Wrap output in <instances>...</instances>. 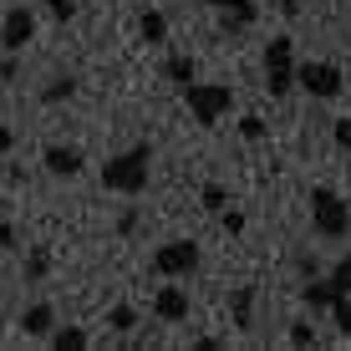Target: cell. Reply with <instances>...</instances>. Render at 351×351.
<instances>
[{
	"label": "cell",
	"instance_id": "1",
	"mask_svg": "<svg viewBox=\"0 0 351 351\" xmlns=\"http://www.w3.org/2000/svg\"><path fill=\"white\" fill-rule=\"evenodd\" d=\"M148 178H153V148L148 143H132L128 153H117V158H107L102 163V189L107 193H143L148 189Z\"/></svg>",
	"mask_w": 351,
	"mask_h": 351
},
{
	"label": "cell",
	"instance_id": "2",
	"mask_svg": "<svg viewBox=\"0 0 351 351\" xmlns=\"http://www.w3.org/2000/svg\"><path fill=\"white\" fill-rule=\"evenodd\" d=\"M311 229H316L321 239H346L351 234V204L336 189L316 184L311 189Z\"/></svg>",
	"mask_w": 351,
	"mask_h": 351
},
{
	"label": "cell",
	"instance_id": "3",
	"mask_svg": "<svg viewBox=\"0 0 351 351\" xmlns=\"http://www.w3.org/2000/svg\"><path fill=\"white\" fill-rule=\"evenodd\" d=\"M184 102H189V112H193L199 128H214L229 107H234V87H224V82H189Z\"/></svg>",
	"mask_w": 351,
	"mask_h": 351
},
{
	"label": "cell",
	"instance_id": "4",
	"mask_svg": "<svg viewBox=\"0 0 351 351\" xmlns=\"http://www.w3.org/2000/svg\"><path fill=\"white\" fill-rule=\"evenodd\" d=\"M193 270H199V245L193 239H168V245L153 250V275H163V280H189Z\"/></svg>",
	"mask_w": 351,
	"mask_h": 351
},
{
	"label": "cell",
	"instance_id": "5",
	"mask_svg": "<svg viewBox=\"0 0 351 351\" xmlns=\"http://www.w3.org/2000/svg\"><path fill=\"white\" fill-rule=\"evenodd\" d=\"M295 87H306L316 102H336L346 82H341V66L336 62H300L295 66Z\"/></svg>",
	"mask_w": 351,
	"mask_h": 351
},
{
	"label": "cell",
	"instance_id": "6",
	"mask_svg": "<svg viewBox=\"0 0 351 351\" xmlns=\"http://www.w3.org/2000/svg\"><path fill=\"white\" fill-rule=\"evenodd\" d=\"M36 36V16L26 5H10L0 16V51H26V41Z\"/></svg>",
	"mask_w": 351,
	"mask_h": 351
},
{
	"label": "cell",
	"instance_id": "7",
	"mask_svg": "<svg viewBox=\"0 0 351 351\" xmlns=\"http://www.w3.org/2000/svg\"><path fill=\"white\" fill-rule=\"evenodd\" d=\"M153 316H158L163 326L189 321V290L184 285H158V295H153Z\"/></svg>",
	"mask_w": 351,
	"mask_h": 351
},
{
	"label": "cell",
	"instance_id": "8",
	"mask_svg": "<svg viewBox=\"0 0 351 351\" xmlns=\"http://www.w3.org/2000/svg\"><path fill=\"white\" fill-rule=\"evenodd\" d=\"M41 163H46V173H51V178H77V173H82V148H66V143H46Z\"/></svg>",
	"mask_w": 351,
	"mask_h": 351
},
{
	"label": "cell",
	"instance_id": "9",
	"mask_svg": "<svg viewBox=\"0 0 351 351\" xmlns=\"http://www.w3.org/2000/svg\"><path fill=\"white\" fill-rule=\"evenodd\" d=\"M204 5L219 10L229 31H250V26L260 21V5H255V0H204Z\"/></svg>",
	"mask_w": 351,
	"mask_h": 351
},
{
	"label": "cell",
	"instance_id": "10",
	"mask_svg": "<svg viewBox=\"0 0 351 351\" xmlns=\"http://www.w3.org/2000/svg\"><path fill=\"white\" fill-rule=\"evenodd\" d=\"M21 326H26V336H51V326H56V306H51V300H36V306H26Z\"/></svg>",
	"mask_w": 351,
	"mask_h": 351
},
{
	"label": "cell",
	"instance_id": "11",
	"mask_svg": "<svg viewBox=\"0 0 351 351\" xmlns=\"http://www.w3.org/2000/svg\"><path fill=\"white\" fill-rule=\"evenodd\" d=\"M265 92H270V97H290V92H295V62L265 66Z\"/></svg>",
	"mask_w": 351,
	"mask_h": 351
},
{
	"label": "cell",
	"instance_id": "12",
	"mask_svg": "<svg viewBox=\"0 0 351 351\" xmlns=\"http://www.w3.org/2000/svg\"><path fill=\"white\" fill-rule=\"evenodd\" d=\"M138 36L148 46H163L168 41V16H163V10H143V16H138Z\"/></svg>",
	"mask_w": 351,
	"mask_h": 351
},
{
	"label": "cell",
	"instance_id": "13",
	"mask_svg": "<svg viewBox=\"0 0 351 351\" xmlns=\"http://www.w3.org/2000/svg\"><path fill=\"white\" fill-rule=\"evenodd\" d=\"M163 77L184 92L189 82H199V66H193V56H168V62H163Z\"/></svg>",
	"mask_w": 351,
	"mask_h": 351
},
{
	"label": "cell",
	"instance_id": "14",
	"mask_svg": "<svg viewBox=\"0 0 351 351\" xmlns=\"http://www.w3.org/2000/svg\"><path fill=\"white\" fill-rule=\"evenodd\" d=\"M336 295H341V290H336L331 280H316V285L300 290V300L311 306V316H316V311H331V300H336Z\"/></svg>",
	"mask_w": 351,
	"mask_h": 351
},
{
	"label": "cell",
	"instance_id": "15",
	"mask_svg": "<svg viewBox=\"0 0 351 351\" xmlns=\"http://www.w3.org/2000/svg\"><path fill=\"white\" fill-rule=\"evenodd\" d=\"M92 336L82 331V326H51V346L56 351H87Z\"/></svg>",
	"mask_w": 351,
	"mask_h": 351
},
{
	"label": "cell",
	"instance_id": "16",
	"mask_svg": "<svg viewBox=\"0 0 351 351\" xmlns=\"http://www.w3.org/2000/svg\"><path fill=\"white\" fill-rule=\"evenodd\" d=\"M71 92H77V77H51L41 87V102L46 107H56V102H71Z\"/></svg>",
	"mask_w": 351,
	"mask_h": 351
},
{
	"label": "cell",
	"instance_id": "17",
	"mask_svg": "<svg viewBox=\"0 0 351 351\" xmlns=\"http://www.w3.org/2000/svg\"><path fill=\"white\" fill-rule=\"evenodd\" d=\"M107 326H112L117 336H128L132 326H138V306H128V300H117V306L107 311Z\"/></svg>",
	"mask_w": 351,
	"mask_h": 351
},
{
	"label": "cell",
	"instance_id": "18",
	"mask_svg": "<svg viewBox=\"0 0 351 351\" xmlns=\"http://www.w3.org/2000/svg\"><path fill=\"white\" fill-rule=\"evenodd\" d=\"M199 204H204L209 214H219V209H229V189H224V184H204V189H199Z\"/></svg>",
	"mask_w": 351,
	"mask_h": 351
},
{
	"label": "cell",
	"instance_id": "19",
	"mask_svg": "<svg viewBox=\"0 0 351 351\" xmlns=\"http://www.w3.org/2000/svg\"><path fill=\"white\" fill-rule=\"evenodd\" d=\"M46 275H51V255H46V250H31L26 255V280H46Z\"/></svg>",
	"mask_w": 351,
	"mask_h": 351
},
{
	"label": "cell",
	"instance_id": "20",
	"mask_svg": "<svg viewBox=\"0 0 351 351\" xmlns=\"http://www.w3.org/2000/svg\"><path fill=\"white\" fill-rule=\"evenodd\" d=\"M331 321H336V331L351 336V295H336L331 300Z\"/></svg>",
	"mask_w": 351,
	"mask_h": 351
},
{
	"label": "cell",
	"instance_id": "21",
	"mask_svg": "<svg viewBox=\"0 0 351 351\" xmlns=\"http://www.w3.org/2000/svg\"><path fill=\"white\" fill-rule=\"evenodd\" d=\"M326 280H331L336 290H341V295H351V255H341L331 265V275H326Z\"/></svg>",
	"mask_w": 351,
	"mask_h": 351
},
{
	"label": "cell",
	"instance_id": "22",
	"mask_svg": "<svg viewBox=\"0 0 351 351\" xmlns=\"http://www.w3.org/2000/svg\"><path fill=\"white\" fill-rule=\"evenodd\" d=\"M239 138H245V143H260V138H265V117H260V112H245V117H239Z\"/></svg>",
	"mask_w": 351,
	"mask_h": 351
},
{
	"label": "cell",
	"instance_id": "23",
	"mask_svg": "<svg viewBox=\"0 0 351 351\" xmlns=\"http://www.w3.org/2000/svg\"><path fill=\"white\" fill-rule=\"evenodd\" d=\"M290 346H316V326H311V321H290Z\"/></svg>",
	"mask_w": 351,
	"mask_h": 351
},
{
	"label": "cell",
	"instance_id": "24",
	"mask_svg": "<svg viewBox=\"0 0 351 351\" xmlns=\"http://www.w3.org/2000/svg\"><path fill=\"white\" fill-rule=\"evenodd\" d=\"M250 306H255V290L239 285V290H234V321H239V326H250Z\"/></svg>",
	"mask_w": 351,
	"mask_h": 351
},
{
	"label": "cell",
	"instance_id": "25",
	"mask_svg": "<svg viewBox=\"0 0 351 351\" xmlns=\"http://www.w3.org/2000/svg\"><path fill=\"white\" fill-rule=\"evenodd\" d=\"M219 224H224V234H245V214L239 209H219Z\"/></svg>",
	"mask_w": 351,
	"mask_h": 351
},
{
	"label": "cell",
	"instance_id": "26",
	"mask_svg": "<svg viewBox=\"0 0 351 351\" xmlns=\"http://www.w3.org/2000/svg\"><path fill=\"white\" fill-rule=\"evenodd\" d=\"M46 10H51L56 21H71L77 16V0H46Z\"/></svg>",
	"mask_w": 351,
	"mask_h": 351
},
{
	"label": "cell",
	"instance_id": "27",
	"mask_svg": "<svg viewBox=\"0 0 351 351\" xmlns=\"http://www.w3.org/2000/svg\"><path fill=\"white\" fill-rule=\"evenodd\" d=\"M331 138H336V148H346V153H351V117H341V123L331 128Z\"/></svg>",
	"mask_w": 351,
	"mask_h": 351
},
{
	"label": "cell",
	"instance_id": "28",
	"mask_svg": "<svg viewBox=\"0 0 351 351\" xmlns=\"http://www.w3.org/2000/svg\"><path fill=\"white\" fill-rule=\"evenodd\" d=\"M5 250H16V224L0 219V255H5Z\"/></svg>",
	"mask_w": 351,
	"mask_h": 351
},
{
	"label": "cell",
	"instance_id": "29",
	"mask_svg": "<svg viewBox=\"0 0 351 351\" xmlns=\"http://www.w3.org/2000/svg\"><path fill=\"white\" fill-rule=\"evenodd\" d=\"M21 66H16V51H5V62H0V82H16Z\"/></svg>",
	"mask_w": 351,
	"mask_h": 351
},
{
	"label": "cell",
	"instance_id": "30",
	"mask_svg": "<svg viewBox=\"0 0 351 351\" xmlns=\"http://www.w3.org/2000/svg\"><path fill=\"white\" fill-rule=\"evenodd\" d=\"M132 229H138V209H123L117 214V234H132Z\"/></svg>",
	"mask_w": 351,
	"mask_h": 351
},
{
	"label": "cell",
	"instance_id": "31",
	"mask_svg": "<svg viewBox=\"0 0 351 351\" xmlns=\"http://www.w3.org/2000/svg\"><path fill=\"white\" fill-rule=\"evenodd\" d=\"M10 148H16V132H10L5 123H0V153H10Z\"/></svg>",
	"mask_w": 351,
	"mask_h": 351
}]
</instances>
